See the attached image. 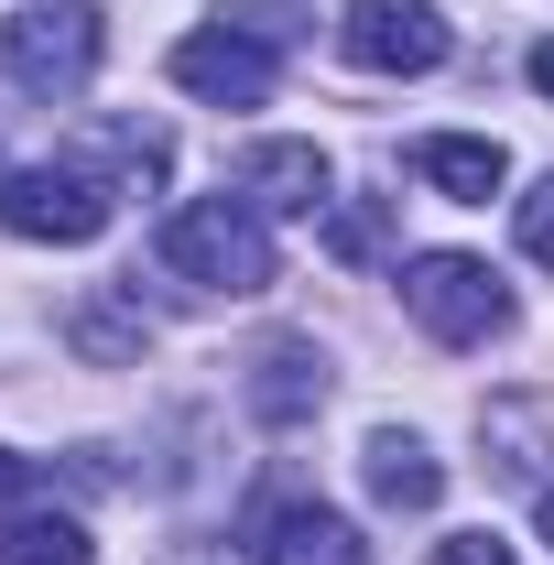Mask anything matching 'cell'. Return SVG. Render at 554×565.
Wrapping results in <instances>:
<instances>
[{
  "mask_svg": "<svg viewBox=\"0 0 554 565\" xmlns=\"http://www.w3.org/2000/svg\"><path fill=\"white\" fill-rule=\"evenodd\" d=\"M392 250V196H338L327 207V262H381Z\"/></svg>",
  "mask_w": 554,
  "mask_h": 565,
  "instance_id": "cell-15",
  "label": "cell"
},
{
  "mask_svg": "<svg viewBox=\"0 0 554 565\" xmlns=\"http://www.w3.org/2000/svg\"><path fill=\"white\" fill-rule=\"evenodd\" d=\"M109 207H120V185H109V174H87L76 152L22 163V174L0 185V228H11V239H33V250H87V239L109 228Z\"/></svg>",
  "mask_w": 554,
  "mask_h": 565,
  "instance_id": "cell-2",
  "label": "cell"
},
{
  "mask_svg": "<svg viewBox=\"0 0 554 565\" xmlns=\"http://www.w3.org/2000/svg\"><path fill=\"white\" fill-rule=\"evenodd\" d=\"M0 565H98L76 511H11L0 522Z\"/></svg>",
  "mask_w": 554,
  "mask_h": 565,
  "instance_id": "cell-12",
  "label": "cell"
},
{
  "mask_svg": "<svg viewBox=\"0 0 554 565\" xmlns=\"http://www.w3.org/2000/svg\"><path fill=\"white\" fill-rule=\"evenodd\" d=\"M163 273L196 294H262L273 282V228L251 196H185L163 217Z\"/></svg>",
  "mask_w": 554,
  "mask_h": 565,
  "instance_id": "cell-1",
  "label": "cell"
},
{
  "mask_svg": "<svg viewBox=\"0 0 554 565\" xmlns=\"http://www.w3.org/2000/svg\"><path fill=\"white\" fill-rule=\"evenodd\" d=\"M533 522H544V544H554V490H544V500H533Z\"/></svg>",
  "mask_w": 554,
  "mask_h": 565,
  "instance_id": "cell-21",
  "label": "cell"
},
{
  "mask_svg": "<svg viewBox=\"0 0 554 565\" xmlns=\"http://www.w3.org/2000/svg\"><path fill=\"white\" fill-rule=\"evenodd\" d=\"M533 87H544V98H554V44H533Z\"/></svg>",
  "mask_w": 554,
  "mask_h": 565,
  "instance_id": "cell-20",
  "label": "cell"
},
{
  "mask_svg": "<svg viewBox=\"0 0 554 565\" xmlns=\"http://www.w3.org/2000/svg\"><path fill=\"white\" fill-rule=\"evenodd\" d=\"M359 479H370V500H381V511H435V500H446L435 446H424V435H392V424L359 446Z\"/></svg>",
  "mask_w": 554,
  "mask_h": 565,
  "instance_id": "cell-10",
  "label": "cell"
},
{
  "mask_svg": "<svg viewBox=\"0 0 554 565\" xmlns=\"http://www.w3.org/2000/svg\"><path fill=\"white\" fill-rule=\"evenodd\" d=\"M327 403V359L305 349V338H273V349L251 359V414L262 424H305Z\"/></svg>",
  "mask_w": 554,
  "mask_h": 565,
  "instance_id": "cell-11",
  "label": "cell"
},
{
  "mask_svg": "<svg viewBox=\"0 0 554 565\" xmlns=\"http://www.w3.org/2000/svg\"><path fill=\"white\" fill-rule=\"evenodd\" d=\"M283 76V44L262 33H228V22H196L185 44H174V87L185 98H207V109H262Z\"/></svg>",
  "mask_w": 554,
  "mask_h": 565,
  "instance_id": "cell-6",
  "label": "cell"
},
{
  "mask_svg": "<svg viewBox=\"0 0 554 565\" xmlns=\"http://www.w3.org/2000/svg\"><path fill=\"white\" fill-rule=\"evenodd\" d=\"M66 338H76V349H87V359H141V349H152V327H141V316H131V305H120V294H87V305H76V327H66Z\"/></svg>",
  "mask_w": 554,
  "mask_h": 565,
  "instance_id": "cell-14",
  "label": "cell"
},
{
  "mask_svg": "<svg viewBox=\"0 0 554 565\" xmlns=\"http://www.w3.org/2000/svg\"><path fill=\"white\" fill-rule=\"evenodd\" d=\"M403 305H414V327L435 349H489V338L511 327V282L489 273V262H468V250L403 262Z\"/></svg>",
  "mask_w": 554,
  "mask_h": 565,
  "instance_id": "cell-3",
  "label": "cell"
},
{
  "mask_svg": "<svg viewBox=\"0 0 554 565\" xmlns=\"http://www.w3.org/2000/svg\"><path fill=\"white\" fill-rule=\"evenodd\" d=\"M22 500H33V468H22V457H11V446H0V522H11V511H22Z\"/></svg>",
  "mask_w": 554,
  "mask_h": 565,
  "instance_id": "cell-19",
  "label": "cell"
},
{
  "mask_svg": "<svg viewBox=\"0 0 554 565\" xmlns=\"http://www.w3.org/2000/svg\"><path fill=\"white\" fill-rule=\"evenodd\" d=\"M424 565H522V555H511L500 533H446V544H435Z\"/></svg>",
  "mask_w": 554,
  "mask_h": 565,
  "instance_id": "cell-18",
  "label": "cell"
},
{
  "mask_svg": "<svg viewBox=\"0 0 554 565\" xmlns=\"http://www.w3.org/2000/svg\"><path fill=\"white\" fill-rule=\"evenodd\" d=\"M262 565H370V544H359V522H348V511L294 500V511L262 522Z\"/></svg>",
  "mask_w": 554,
  "mask_h": 565,
  "instance_id": "cell-9",
  "label": "cell"
},
{
  "mask_svg": "<svg viewBox=\"0 0 554 565\" xmlns=\"http://www.w3.org/2000/svg\"><path fill=\"white\" fill-rule=\"evenodd\" d=\"M98 11L87 0H22L11 22H0V66L22 76L33 98H76L87 76H98Z\"/></svg>",
  "mask_w": 554,
  "mask_h": 565,
  "instance_id": "cell-4",
  "label": "cell"
},
{
  "mask_svg": "<svg viewBox=\"0 0 554 565\" xmlns=\"http://www.w3.org/2000/svg\"><path fill=\"white\" fill-rule=\"evenodd\" d=\"M511 228H522V262H544V273H554V174L511 196Z\"/></svg>",
  "mask_w": 554,
  "mask_h": 565,
  "instance_id": "cell-17",
  "label": "cell"
},
{
  "mask_svg": "<svg viewBox=\"0 0 554 565\" xmlns=\"http://www.w3.org/2000/svg\"><path fill=\"white\" fill-rule=\"evenodd\" d=\"M239 196L262 217H316L327 207V152L316 141H251L239 152Z\"/></svg>",
  "mask_w": 554,
  "mask_h": 565,
  "instance_id": "cell-7",
  "label": "cell"
},
{
  "mask_svg": "<svg viewBox=\"0 0 554 565\" xmlns=\"http://www.w3.org/2000/svg\"><path fill=\"white\" fill-rule=\"evenodd\" d=\"M76 163H87V174H98V163H120L131 185H163V163H174V141H163V131H141V120H98Z\"/></svg>",
  "mask_w": 554,
  "mask_h": 565,
  "instance_id": "cell-13",
  "label": "cell"
},
{
  "mask_svg": "<svg viewBox=\"0 0 554 565\" xmlns=\"http://www.w3.org/2000/svg\"><path fill=\"white\" fill-rule=\"evenodd\" d=\"M207 22H228V33H262V44H294V33H305V11H294V0H217Z\"/></svg>",
  "mask_w": 554,
  "mask_h": 565,
  "instance_id": "cell-16",
  "label": "cell"
},
{
  "mask_svg": "<svg viewBox=\"0 0 554 565\" xmlns=\"http://www.w3.org/2000/svg\"><path fill=\"white\" fill-rule=\"evenodd\" d=\"M414 174L435 185V196H457V207H489V196L511 185V152L479 141V131H424L414 141Z\"/></svg>",
  "mask_w": 554,
  "mask_h": 565,
  "instance_id": "cell-8",
  "label": "cell"
},
{
  "mask_svg": "<svg viewBox=\"0 0 554 565\" xmlns=\"http://www.w3.org/2000/svg\"><path fill=\"white\" fill-rule=\"evenodd\" d=\"M338 44L359 76H435L446 66V11L435 0H348Z\"/></svg>",
  "mask_w": 554,
  "mask_h": 565,
  "instance_id": "cell-5",
  "label": "cell"
}]
</instances>
